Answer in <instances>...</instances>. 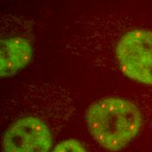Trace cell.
<instances>
[{
  "label": "cell",
  "instance_id": "7a4b0ae2",
  "mask_svg": "<svg viewBox=\"0 0 152 152\" xmlns=\"http://www.w3.org/2000/svg\"><path fill=\"white\" fill-rule=\"evenodd\" d=\"M115 53L125 75L152 86V30L138 28L125 32L116 45Z\"/></svg>",
  "mask_w": 152,
  "mask_h": 152
},
{
  "label": "cell",
  "instance_id": "5b68a950",
  "mask_svg": "<svg viewBox=\"0 0 152 152\" xmlns=\"http://www.w3.org/2000/svg\"><path fill=\"white\" fill-rule=\"evenodd\" d=\"M52 152H88L83 145L75 139H68L57 144Z\"/></svg>",
  "mask_w": 152,
  "mask_h": 152
},
{
  "label": "cell",
  "instance_id": "277c9868",
  "mask_svg": "<svg viewBox=\"0 0 152 152\" xmlns=\"http://www.w3.org/2000/svg\"><path fill=\"white\" fill-rule=\"evenodd\" d=\"M32 56L31 43L24 38H10L1 41V76L18 74L30 62Z\"/></svg>",
  "mask_w": 152,
  "mask_h": 152
},
{
  "label": "cell",
  "instance_id": "3957f363",
  "mask_svg": "<svg viewBox=\"0 0 152 152\" xmlns=\"http://www.w3.org/2000/svg\"><path fill=\"white\" fill-rule=\"evenodd\" d=\"M53 137L46 123L33 116L21 117L5 131L3 152H49Z\"/></svg>",
  "mask_w": 152,
  "mask_h": 152
},
{
  "label": "cell",
  "instance_id": "6da1fadb",
  "mask_svg": "<svg viewBox=\"0 0 152 152\" xmlns=\"http://www.w3.org/2000/svg\"><path fill=\"white\" fill-rule=\"evenodd\" d=\"M86 121L92 137L102 147L117 151L138 135L142 116L131 102L108 97L95 102L88 108Z\"/></svg>",
  "mask_w": 152,
  "mask_h": 152
}]
</instances>
